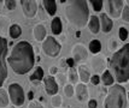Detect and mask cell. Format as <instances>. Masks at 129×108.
I'll list each match as a JSON object with an SVG mask.
<instances>
[{
  "mask_svg": "<svg viewBox=\"0 0 129 108\" xmlns=\"http://www.w3.org/2000/svg\"><path fill=\"white\" fill-rule=\"evenodd\" d=\"M9 65L17 74H25L33 68L35 63L33 46L27 41H21L13 46L9 57Z\"/></svg>",
  "mask_w": 129,
  "mask_h": 108,
  "instance_id": "1",
  "label": "cell"
},
{
  "mask_svg": "<svg viewBox=\"0 0 129 108\" xmlns=\"http://www.w3.org/2000/svg\"><path fill=\"white\" fill-rule=\"evenodd\" d=\"M110 70L113 73V79L118 83H125L129 80V43L113 53L109 60ZM111 73V74H112Z\"/></svg>",
  "mask_w": 129,
  "mask_h": 108,
  "instance_id": "2",
  "label": "cell"
},
{
  "mask_svg": "<svg viewBox=\"0 0 129 108\" xmlns=\"http://www.w3.org/2000/svg\"><path fill=\"white\" fill-rule=\"evenodd\" d=\"M64 11H65V17L73 27L80 29L87 24V21L89 18V9L87 1L83 0L68 1Z\"/></svg>",
  "mask_w": 129,
  "mask_h": 108,
  "instance_id": "3",
  "label": "cell"
},
{
  "mask_svg": "<svg viewBox=\"0 0 129 108\" xmlns=\"http://www.w3.org/2000/svg\"><path fill=\"white\" fill-rule=\"evenodd\" d=\"M104 108H127V92L121 84H115L109 89Z\"/></svg>",
  "mask_w": 129,
  "mask_h": 108,
  "instance_id": "4",
  "label": "cell"
},
{
  "mask_svg": "<svg viewBox=\"0 0 129 108\" xmlns=\"http://www.w3.org/2000/svg\"><path fill=\"white\" fill-rule=\"evenodd\" d=\"M6 54H7V41L5 40V37L0 36V88L7 77Z\"/></svg>",
  "mask_w": 129,
  "mask_h": 108,
  "instance_id": "5",
  "label": "cell"
},
{
  "mask_svg": "<svg viewBox=\"0 0 129 108\" xmlns=\"http://www.w3.org/2000/svg\"><path fill=\"white\" fill-rule=\"evenodd\" d=\"M42 52L48 57L56 58L60 53V45L52 36H47V39H45L42 43Z\"/></svg>",
  "mask_w": 129,
  "mask_h": 108,
  "instance_id": "6",
  "label": "cell"
},
{
  "mask_svg": "<svg viewBox=\"0 0 129 108\" xmlns=\"http://www.w3.org/2000/svg\"><path fill=\"white\" fill-rule=\"evenodd\" d=\"M9 95H10V100L15 106H22L24 103V91L23 88L17 83H13L9 86Z\"/></svg>",
  "mask_w": 129,
  "mask_h": 108,
  "instance_id": "7",
  "label": "cell"
},
{
  "mask_svg": "<svg viewBox=\"0 0 129 108\" xmlns=\"http://www.w3.org/2000/svg\"><path fill=\"white\" fill-rule=\"evenodd\" d=\"M124 3L122 0H110L107 1V10L112 18H118L122 15Z\"/></svg>",
  "mask_w": 129,
  "mask_h": 108,
  "instance_id": "8",
  "label": "cell"
},
{
  "mask_svg": "<svg viewBox=\"0 0 129 108\" xmlns=\"http://www.w3.org/2000/svg\"><path fill=\"white\" fill-rule=\"evenodd\" d=\"M21 4H22V9L25 17L33 18L36 15V11H38V3L36 1H33V0H22Z\"/></svg>",
  "mask_w": 129,
  "mask_h": 108,
  "instance_id": "9",
  "label": "cell"
},
{
  "mask_svg": "<svg viewBox=\"0 0 129 108\" xmlns=\"http://www.w3.org/2000/svg\"><path fill=\"white\" fill-rule=\"evenodd\" d=\"M73 59L74 61H82V60H86L88 58V53H87V49L81 43H77V45L74 46L73 48Z\"/></svg>",
  "mask_w": 129,
  "mask_h": 108,
  "instance_id": "10",
  "label": "cell"
},
{
  "mask_svg": "<svg viewBox=\"0 0 129 108\" xmlns=\"http://www.w3.org/2000/svg\"><path fill=\"white\" fill-rule=\"evenodd\" d=\"M44 83H45V90L48 95H56L58 92V84L52 76L44 78Z\"/></svg>",
  "mask_w": 129,
  "mask_h": 108,
  "instance_id": "11",
  "label": "cell"
},
{
  "mask_svg": "<svg viewBox=\"0 0 129 108\" xmlns=\"http://www.w3.org/2000/svg\"><path fill=\"white\" fill-rule=\"evenodd\" d=\"M99 22H100L101 30H103L105 34L111 31V29H112V27H113V23H112V21H111V18L109 17L106 13H101L100 17H99Z\"/></svg>",
  "mask_w": 129,
  "mask_h": 108,
  "instance_id": "12",
  "label": "cell"
},
{
  "mask_svg": "<svg viewBox=\"0 0 129 108\" xmlns=\"http://www.w3.org/2000/svg\"><path fill=\"white\" fill-rule=\"evenodd\" d=\"M76 96H77V100L81 102L88 98V89L83 83H80L76 85Z\"/></svg>",
  "mask_w": 129,
  "mask_h": 108,
  "instance_id": "13",
  "label": "cell"
},
{
  "mask_svg": "<svg viewBox=\"0 0 129 108\" xmlns=\"http://www.w3.org/2000/svg\"><path fill=\"white\" fill-rule=\"evenodd\" d=\"M42 7L50 16H54L57 11V4L53 0H44L42 1Z\"/></svg>",
  "mask_w": 129,
  "mask_h": 108,
  "instance_id": "14",
  "label": "cell"
},
{
  "mask_svg": "<svg viewBox=\"0 0 129 108\" xmlns=\"http://www.w3.org/2000/svg\"><path fill=\"white\" fill-rule=\"evenodd\" d=\"M88 29L92 34H98L99 33V29H100V22H99V18L96 16H90L89 18V23H88Z\"/></svg>",
  "mask_w": 129,
  "mask_h": 108,
  "instance_id": "15",
  "label": "cell"
},
{
  "mask_svg": "<svg viewBox=\"0 0 129 108\" xmlns=\"http://www.w3.org/2000/svg\"><path fill=\"white\" fill-rule=\"evenodd\" d=\"M79 78L81 80H82V83H87V82H89L90 80V72H89V70L84 65H81L79 67Z\"/></svg>",
  "mask_w": 129,
  "mask_h": 108,
  "instance_id": "16",
  "label": "cell"
},
{
  "mask_svg": "<svg viewBox=\"0 0 129 108\" xmlns=\"http://www.w3.org/2000/svg\"><path fill=\"white\" fill-rule=\"evenodd\" d=\"M34 37H35V40L36 41H42L45 40L46 37V29L44 25H36L35 28H34Z\"/></svg>",
  "mask_w": 129,
  "mask_h": 108,
  "instance_id": "17",
  "label": "cell"
},
{
  "mask_svg": "<svg viewBox=\"0 0 129 108\" xmlns=\"http://www.w3.org/2000/svg\"><path fill=\"white\" fill-rule=\"evenodd\" d=\"M9 24H10V18L5 16H0V36L4 37L9 30Z\"/></svg>",
  "mask_w": 129,
  "mask_h": 108,
  "instance_id": "18",
  "label": "cell"
},
{
  "mask_svg": "<svg viewBox=\"0 0 129 108\" xmlns=\"http://www.w3.org/2000/svg\"><path fill=\"white\" fill-rule=\"evenodd\" d=\"M51 28H52V33L54 35H60L62 33V29H63V25H62V21L60 18H53V21L51 23Z\"/></svg>",
  "mask_w": 129,
  "mask_h": 108,
  "instance_id": "19",
  "label": "cell"
},
{
  "mask_svg": "<svg viewBox=\"0 0 129 108\" xmlns=\"http://www.w3.org/2000/svg\"><path fill=\"white\" fill-rule=\"evenodd\" d=\"M100 80L103 82V84H104V85H112L113 80L115 79H113V76L111 74V72L106 70V71H104V72H103Z\"/></svg>",
  "mask_w": 129,
  "mask_h": 108,
  "instance_id": "20",
  "label": "cell"
},
{
  "mask_svg": "<svg viewBox=\"0 0 129 108\" xmlns=\"http://www.w3.org/2000/svg\"><path fill=\"white\" fill-rule=\"evenodd\" d=\"M104 65H105V61H104V58H103V57L94 58V59H93V61H92V66H93V68L95 70L96 72H100V71H103Z\"/></svg>",
  "mask_w": 129,
  "mask_h": 108,
  "instance_id": "21",
  "label": "cell"
},
{
  "mask_svg": "<svg viewBox=\"0 0 129 108\" xmlns=\"http://www.w3.org/2000/svg\"><path fill=\"white\" fill-rule=\"evenodd\" d=\"M44 79V70H42V67H38L35 71H34V73L30 76V80L31 82H34V83H39L40 80Z\"/></svg>",
  "mask_w": 129,
  "mask_h": 108,
  "instance_id": "22",
  "label": "cell"
},
{
  "mask_svg": "<svg viewBox=\"0 0 129 108\" xmlns=\"http://www.w3.org/2000/svg\"><path fill=\"white\" fill-rule=\"evenodd\" d=\"M9 33H10V36L12 39H18L21 34H22V29L18 24H12L10 29H9Z\"/></svg>",
  "mask_w": 129,
  "mask_h": 108,
  "instance_id": "23",
  "label": "cell"
},
{
  "mask_svg": "<svg viewBox=\"0 0 129 108\" xmlns=\"http://www.w3.org/2000/svg\"><path fill=\"white\" fill-rule=\"evenodd\" d=\"M9 106V95L5 89L0 88V108H6Z\"/></svg>",
  "mask_w": 129,
  "mask_h": 108,
  "instance_id": "24",
  "label": "cell"
},
{
  "mask_svg": "<svg viewBox=\"0 0 129 108\" xmlns=\"http://www.w3.org/2000/svg\"><path fill=\"white\" fill-rule=\"evenodd\" d=\"M89 51L93 54H98L101 51V43L99 40H93L89 43Z\"/></svg>",
  "mask_w": 129,
  "mask_h": 108,
  "instance_id": "25",
  "label": "cell"
},
{
  "mask_svg": "<svg viewBox=\"0 0 129 108\" xmlns=\"http://www.w3.org/2000/svg\"><path fill=\"white\" fill-rule=\"evenodd\" d=\"M90 4H92V6H93V9H94V11L95 12L101 11L103 5H104L101 0H92V1H90Z\"/></svg>",
  "mask_w": 129,
  "mask_h": 108,
  "instance_id": "26",
  "label": "cell"
},
{
  "mask_svg": "<svg viewBox=\"0 0 129 108\" xmlns=\"http://www.w3.org/2000/svg\"><path fill=\"white\" fill-rule=\"evenodd\" d=\"M52 106L56 108H59L62 106V97L59 96V95H54V96L52 97Z\"/></svg>",
  "mask_w": 129,
  "mask_h": 108,
  "instance_id": "27",
  "label": "cell"
},
{
  "mask_svg": "<svg viewBox=\"0 0 129 108\" xmlns=\"http://www.w3.org/2000/svg\"><path fill=\"white\" fill-rule=\"evenodd\" d=\"M77 77H79V74L76 73V70L75 68H70V71H69V79L71 83H76L77 82Z\"/></svg>",
  "mask_w": 129,
  "mask_h": 108,
  "instance_id": "28",
  "label": "cell"
},
{
  "mask_svg": "<svg viewBox=\"0 0 129 108\" xmlns=\"http://www.w3.org/2000/svg\"><path fill=\"white\" fill-rule=\"evenodd\" d=\"M118 36H119V40H127V37H128V30L124 28V27H121L119 30H118Z\"/></svg>",
  "mask_w": 129,
  "mask_h": 108,
  "instance_id": "29",
  "label": "cell"
},
{
  "mask_svg": "<svg viewBox=\"0 0 129 108\" xmlns=\"http://www.w3.org/2000/svg\"><path fill=\"white\" fill-rule=\"evenodd\" d=\"M74 92H75V90H74L73 85L68 84V85L64 86V94L67 95V97H71L74 95Z\"/></svg>",
  "mask_w": 129,
  "mask_h": 108,
  "instance_id": "30",
  "label": "cell"
},
{
  "mask_svg": "<svg viewBox=\"0 0 129 108\" xmlns=\"http://www.w3.org/2000/svg\"><path fill=\"white\" fill-rule=\"evenodd\" d=\"M122 19L124 22H129V6L124 5L123 11H122Z\"/></svg>",
  "mask_w": 129,
  "mask_h": 108,
  "instance_id": "31",
  "label": "cell"
},
{
  "mask_svg": "<svg viewBox=\"0 0 129 108\" xmlns=\"http://www.w3.org/2000/svg\"><path fill=\"white\" fill-rule=\"evenodd\" d=\"M5 6H6V9H9V10H15V7H16V1H15V0H6Z\"/></svg>",
  "mask_w": 129,
  "mask_h": 108,
  "instance_id": "32",
  "label": "cell"
},
{
  "mask_svg": "<svg viewBox=\"0 0 129 108\" xmlns=\"http://www.w3.org/2000/svg\"><path fill=\"white\" fill-rule=\"evenodd\" d=\"M90 82H92L93 85H96V84H99V82H100V77H99L98 74L90 76Z\"/></svg>",
  "mask_w": 129,
  "mask_h": 108,
  "instance_id": "33",
  "label": "cell"
},
{
  "mask_svg": "<svg viewBox=\"0 0 129 108\" xmlns=\"http://www.w3.org/2000/svg\"><path fill=\"white\" fill-rule=\"evenodd\" d=\"M116 47H117L116 40H115V39H111V40H110V45H109V49H110V51H113Z\"/></svg>",
  "mask_w": 129,
  "mask_h": 108,
  "instance_id": "34",
  "label": "cell"
},
{
  "mask_svg": "<svg viewBox=\"0 0 129 108\" xmlns=\"http://www.w3.org/2000/svg\"><path fill=\"white\" fill-rule=\"evenodd\" d=\"M96 107H98V102L95 100H90L88 102V108H96Z\"/></svg>",
  "mask_w": 129,
  "mask_h": 108,
  "instance_id": "35",
  "label": "cell"
},
{
  "mask_svg": "<svg viewBox=\"0 0 129 108\" xmlns=\"http://www.w3.org/2000/svg\"><path fill=\"white\" fill-rule=\"evenodd\" d=\"M67 64H68V66H69L70 68H74L75 61H74V59H73V58H69V59H67Z\"/></svg>",
  "mask_w": 129,
  "mask_h": 108,
  "instance_id": "36",
  "label": "cell"
},
{
  "mask_svg": "<svg viewBox=\"0 0 129 108\" xmlns=\"http://www.w3.org/2000/svg\"><path fill=\"white\" fill-rule=\"evenodd\" d=\"M28 108H44V107H42L40 103H38V102H31L28 106Z\"/></svg>",
  "mask_w": 129,
  "mask_h": 108,
  "instance_id": "37",
  "label": "cell"
},
{
  "mask_svg": "<svg viewBox=\"0 0 129 108\" xmlns=\"http://www.w3.org/2000/svg\"><path fill=\"white\" fill-rule=\"evenodd\" d=\"M50 73L51 74H57V66H52L50 68Z\"/></svg>",
  "mask_w": 129,
  "mask_h": 108,
  "instance_id": "38",
  "label": "cell"
},
{
  "mask_svg": "<svg viewBox=\"0 0 129 108\" xmlns=\"http://www.w3.org/2000/svg\"><path fill=\"white\" fill-rule=\"evenodd\" d=\"M39 10H40V15H41V18H42V19H44V9H42V6H40L39 7Z\"/></svg>",
  "mask_w": 129,
  "mask_h": 108,
  "instance_id": "39",
  "label": "cell"
},
{
  "mask_svg": "<svg viewBox=\"0 0 129 108\" xmlns=\"http://www.w3.org/2000/svg\"><path fill=\"white\" fill-rule=\"evenodd\" d=\"M33 97H34L33 91H29V92H28V98H29V100H33Z\"/></svg>",
  "mask_w": 129,
  "mask_h": 108,
  "instance_id": "40",
  "label": "cell"
},
{
  "mask_svg": "<svg viewBox=\"0 0 129 108\" xmlns=\"http://www.w3.org/2000/svg\"><path fill=\"white\" fill-rule=\"evenodd\" d=\"M127 97H128V102H129V92H128V95H127Z\"/></svg>",
  "mask_w": 129,
  "mask_h": 108,
  "instance_id": "41",
  "label": "cell"
}]
</instances>
